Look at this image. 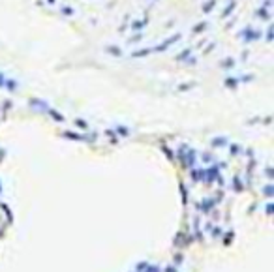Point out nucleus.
<instances>
[{
	"label": "nucleus",
	"mask_w": 274,
	"mask_h": 272,
	"mask_svg": "<svg viewBox=\"0 0 274 272\" xmlns=\"http://www.w3.org/2000/svg\"><path fill=\"white\" fill-rule=\"evenodd\" d=\"M214 6H216V0H207V2L203 4V11H205V13H210Z\"/></svg>",
	"instance_id": "obj_7"
},
{
	"label": "nucleus",
	"mask_w": 274,
	"mask_h": 272,
	"mask_svg": "<svg viewBox=\"0 0 274 272\" xmlns=\"http://www.w3.org/2000/svg\"><path fill=\"white\" fill-rule=\"evenodd\" d=\"M47 2H49V4H55V0H47Z\"/></svg>",
	"instance_id": "obj_17"
},
{
	"label": "nucleus",
	"mask_w": 274,
	"mask_h": 272,
	"mask_svg": "<svg viewBox=\"0 0 274 272\" xmlns=\"http://www.w3.org/2000/svg\"><path fill=\"white\" fill-rule=\"evenodd\" d=\"M105 51L109 53V55H113V56H120L122 55V49H120V47H116V45H109Z\"/></svg>",
	"instance_id": "obj_5"
},
{
	"label": "nucleus",
	"mask_w": 274,
	"mask_h": 272,
	"mask_svg": "<svg viewBox=\"0 0 274 272\" xmlns=\"http://www.w3.org/2000/svg\"><path fill=\"white\" fill-rule=\"evenodd\" d=\"M239 36H240L242 39H246V41H255V39H259V38H261V32L252 30L250 26H246V28H244V30L239 34Z\"/></svg>",
	"instance_id": "obj_2"
},
{
	"label": "nucleus",
	"mask_w": 274,
	"mask_h": 272,
	"mask_svg": "<svg viewBox=\"0 0 274 272\" xmlns=\"http://www.w3.org/2000/svg\"><path fill=\"white\" fill-rule=\"evenodd\" d=\"M222 68L223 69H233L235 68V58H223V60H222Z\"/></svg>",
	"instance_id": "obj_6"
},
{
	"label": "nucleus",
	"mask_w": 274,
	"mask_h": 272,
	"mask_svg": "<svg viewBox=\"0 0 274 272\" xmlns=\"http://www.w3.org/2000/svg\"><path fill=\"white\" fill-rule=\"evenodd\" d=\"M180 39V34H175V36H171L169 39H165V41H162L160 45H156V47H152V53H162V51H165L167 47H171L173 43H177V41Z\"/></svg>",
	"instance_id": "obj_1"
},
{
	"label": "nucleus",
	"mask_w": 274,
	"mask_h": 272,
	"mask_svg": "<svg viewBox=\"0 0 274 272\" xmlns=\"http://www.w3.org/2000/svg\"><path fill=\"white\" fill-rule=\"evenodd\" d=\"M137 39H141V34H135V36H133L132 39H130V43H135V41H137Z\"/></svg>",
	"instance_id": "obj_16"
},
{
	"label": "nucleus",
	"mask_w": 274,
	"mask_h": 272,
	"mask_svg": "<svg viewBox=\"0 0 274 272\" xmlns=\"http://www.w3.org/2000/svg\"><path fill=\"white\" fill-rule=\"evenodd\" d=\"M223 83H225V86H227V88H231V90H235V88L239 86V79H235V77H227Z\"/></svg>",
	"instance_id": "obj_4"
},
{
	"label": "nucleus",
	"mask_w": 274,
	"mask_h": 272,
	"mask_svg": "<svg viewBox=\"0 0 274 272\" xmlns=\"http://www.w3.org/2000/svg\"><path fill=\"white\" fill-rule=\"evenodd\" d=\"M267 41H272V26L267 30Z\"/></svg>",
	"instance_id": "obj_14"
},
{
	"label": "nucleus",
	"mask_w": 274,
	"mask_h": 272,
	"mask_svg": "<svg viewBox=\"0 0 274 272\" xmlns=\"http://www.w3.org/2000/svg\"><path fill=\"white\" fill-rule=\"evenodd\" d=\"M147 25V23L145 21H133V25H132V28H133V30H137V28H143V26H145Z\"/></svg>",
	"instance_id": "obj_10"
},
{
	"label": "nucleus",
	"mask_w": 274,
	"mask_h": 272,
	"mask_svg": "<svg viewBox=\"0 0 274 272\" xmlns=\"http://www.w3.org/2000/svg\"><path fill=\"white\" fill-rule=\"evenodd\" d=\"M233 10H235V0H231V2L227 4V10H225L223 13H222V17H227V15H229V13H231Z\"/></svg>",
	"instance_id": "obj_9"
},
{
	"label": "nucleus",
	"mask_w": 274,
	"mask_h": 272,
	"mask_svg": "<svg viewBox=\"0 0 274 272\" xmlns=\"http://www.w3.org/2000/svg\"><path fill=\"white\" fill-rule=\"evenodd\" d=\"M267 10H269V8H267V6H263V8H261V10H257V17H261V19H269V11H267Z\"/></svg>",
	"instance_id": "obj_8"
},
{
	"label": "nucleus",
	"mask_w": 274,
	"mask_h": 272,
	"mask_svg": "<svg viewBox=\"0 0 274 272\" xmlns=\"http://www.w3.org/2000/svg\"><path fill=\"white\" fill-rule=\"evenodd\" d=\"M4 88H6V90H11V92H13V90H17V88H19V83H17L15 79H8V77H6Z\"/></svg>",
	"instance_id": "obj_3"
},
{
	"label": "nucleus",
	"mask_w": 274,
	"mask_h": 272,
	"mask_svg": "<svg viewBox=\"0 0 274 272\" xmlns=\"http://www.w3.org/2000/svg\"><path fill=\"white\" fill-rule=\"evenodd\" d=\"M4 81H6V75L0 72V88H4Z\"/></svg>",
	"instance_id": "obj_15"
},
{
	"label": "nucleus",
	"mask_w": 274,
	"mask_h": 272,
	"mask_svg": "<svg viewBox=\"0 0 274 272\" xmlns=\"http://www.w3.org/2000/svg\"><path fill=\"white\" fill-rule=\"evenodd\" d=\"M62 13H66V15H73L75 11L71 10V6H64V8H62Z\"/></svg>",
	"instance_id": "obj_11"
},
{
	"label": "nucleus",
	"mask_w": 274,
	"mask_h": 272,
	"mask_svg": "<svg viewBox=\"0 0 274 272\" xmlns=\"http://www.w3.org/2000/svg\"><path fill=\"white\" fill-rule=\"evenodd\" d=\"M252 79H253V75H252V73H248V75H244L240 81H242V83H246V81H252Z\"/></svg>",
	"instance_id": "obj_13"
},
{
	"label": "nucleus",
	"mask_w": 274,
	"mask_h": 272,
	"mask_svg": "<svg viewBox=\"0 0 274 272\" xmlns=\"http://www.w3.org/2000/svg\"><path fill=\"white\" fill-rule=\"evenodd\" d=\"M207 28V23H203V25H197V26H193V32H203Z\"/></svg>",
	"instance_id": "obj_12"
}]
</instances>
